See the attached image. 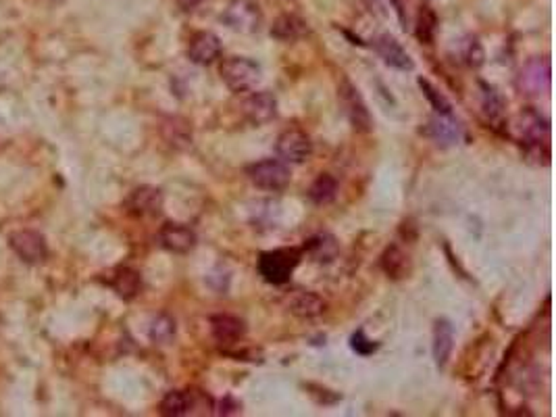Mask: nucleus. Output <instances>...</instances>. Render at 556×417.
Returning <instances> with one entry per match:
<instances>
[{"label": "nucleus", "mask_w": 556, "mask_h": 417, "mask_svg": "<svg viewBox=\"0 0 556 417\" xmlns=\"http://www.w3.org/2000/svg\"><path fill=\"white\" fill-rule=\"evenodd\" d=\"M288 309L296 318L310 320V318H317L325 311V300L310 290H296L288 296Z\"/></svg>", "instance_id": "nucleus-18"}, {"label": "nucleus", "mask_w": 556, "mask_h": 417, "mask_svg": "<svg viewBox=\"0 0 556 417\" xmlns=\"http://www.w3.org/2000/svg\"><path fill=\"white\" fill-rule=\"evenodd\" d=\"M211 334L221 347H234L246 336V323L227 313H219L211 318Z\"/></svg>", "instance_id": "nucleus-15"}, {"label": "nucleus", "mask_w": 556, "mask_h": 417, "mask_svg": "<svg viewBox=\"0 0 556 417\" xmlns=\"http://www.w3.org/2000/svg\"><path fill=\"white\" fill-rule=\"evenodd\" d=\"M381 269L388 278L402 280L410 274V257L406 251H402L398 244H390L386 253L381 255Z\"/></svg>", "instance_id": "nucleus-20"}, {"label": "nucleus", "mask_w": 556, "mask_h": 417, "mask_svg": "<svg viewBox=\"0 0 556 417\" xmlns=\"http://www.w3.org/2000/svg\"><path fill=\"white\" fill-rule=\"evenodd\" d=\"M433 33H435V15H433V11L425 6L417 17V36H419L421 42L432 44Z\"/></svg>", "instance_id": "nucleus-27"}, {"label": "nucleus", "mask_w": 556, "mask_h": 417, "mask_svg": "<svg viewBox=\"0 0 556 417\" xmlns=\"http://www.w3.org/2000/svg\"><path fill=\"white\" fill-rule=\"evenodd\" d=\"M419 86H421V90H423V94L427 97V100L432 102L433 111L435 113H452V107H450V102L446 100V98L442 97L435 88H433L432 84L427 82V80H419Z\"/></svg>", "instance_id": "nucleus-29"}, {"label": "nucleus", "mask_w": 556, "mask_h": 417, "mask_svg": "<svg viewBox=\"0 0 556 417\" xmlns=\"http://www.w3.org/2000/svg\"><path fill=\"white\" fill-rule=\"evenodd\" d=\"M175 332H178L175 320L167 313L156 315L151 323V340L155 345H169L175 338Z\"/></svg>", "instance_id": "nucleus-25"}, {"label": "nucleus", "mask_w": 556, "mask_h": 417, "mask_svg": "<svg viewBox=\"0 0 556 417\" xmlns=\"http://www.w3.org/2000/svg\"><path fill=\"white\" fill-rule=\"evenodd\" d=\"M350 349L356 354H361V357H369V354H373L379 349V342L367 338L365 330H356V332L350 336Z\"/></svg>", "instance_id": "nucleus-28"}, {"label": "nucleus", "mask_w": 556, "mask_h": 417, "mask_svg": "<svg viewBox=\"0 0 556 417\" xmlns=\"http://www.w3.org/2000/svg\"><path fill=\"white\" fill-rule=\"evenodd\" d=\"M111 286L115 288V292L125 298V300H131L133 296H138V292L142 288V278L136 269L131 267H119L111 280Z\"/></svg>", "instance_id": "nucleus-21"}, {"label": "nucleus", "mask_w": 556, "mask_h": 417, "mask_svg": "<svg viewBox=\"0 0 556 417\" xmlns=\"http://www.w3.org/2000/svg\"><path fill=\"white\" fill-rule=\"evenodd\" d=\"M300 255L302 251L298 249H278V251L263 253L258 259V271L265 278V282L281 286L290 282L294 269L300 263Z\"/></svg>", "instance_id": "nucleus-1"}, {"label": "nucleus", "mask_w": 556, "mask_h": 417, "mask_svg": "<svg viewBox=\"0 0 556 417\" xmlns=\"http://www.w3.org/2000/svg\"><path fill=\"white\" fill-rule=\"evenodd\" d=\"M221 55V40L213 32H198L192 36L187 57L196 65H211Z\"/></svg>", "instance_id": "nucleus-16"}, {"label": "nucleus", "mask_w": 556, "mask_h": 417, "mask_svg": "<svg viewBox=\"0 0 556 417\" xmlns=\"http://www.w3.org/2000/svg\"><path fill=\"white\" fill-rule=\"evenodd\" d=\"M209 399H205L202 392L198 390H171L167 396L160 401V416L167 417H182L198 413L196 409Z\"/></svg>", "instance_id": "nucleus-11"}, {"label": "nucleus", "mask_w": 556, "mask_h": 417, "mask_svg": "<svg viewBox=\"0 0 556 417\" xmlns=\"http://www.w3.org/2000/svg\"><path fill=\"white\" fill-rule=\"evenodd\" d=\"M305 251H309L310 257L315 259V261H319V263H329L332 259L338 255V242L329 234H319V236L307 240Z\"/></svg>", "instance_id": "nucleus-23"}, {"label": "nucleus", "mask_w": 556, "mask_h": 417, "mask_svg": "<svg viewBox=\"0 0 556 417\" xmlns=\"http://www.w3.org/2000/svg\"><path fill=\"white\" fill-rule=\"evenodd\" d=\"M375 50L377 55L383 59V63L394 67V69H400V71H410L415 63L413 59L408 57V53L402 48V44L390 33H383L375 40Z\"/></svg>", "instance_id": "nucleus-17"}, {"label": "nucleus", "mask_w": 556, "mask_h": 417, "mask_svg": "<svg viewBox=\"0 0 556 417\" xmlns=\"http://www.w3.org/2000/svg\"><path fill=\"white\" fill-rule=\"evenodd\" d=\"M484 88V100H481V107H484V113L490 121H500L502 119V113H504V100L502 97L496 92L492 86H486L481 84Z\"/></svg>", "instance_id": "nucleus-26"}, {"label": "nucleus", "mask_w": 556, "mask_h": 417, "mask_svg": "<svg viewBox=\"0 0 556 417\" xmlns=\"http://www.w3.org/2000/svg\"><path fill=\"white\" fill-rule=\"evenodd\" d=\"M519 88L529 94L538 97L550 88V63L548 59H531L519 73Z\"/></svg>", "instance_id": "nucleus-12"}, {"label": "nucleus", "mask_w": 556, "mask_h": 417, "mask_svg": "<svg viewBox=\"0 0 556 417\" xmlns=\"http://www.w3.org/2000/svg\"><path fill=\"white\" fill-rule=\"evenodd\" d=\"M338 194V182L329 173H321L309 188V198L315 205H327L336 198Z\"/></svg>", "instance_id": "nucleus-24"}, {"label": "nucleus", "mask_w": 556, "mask_h": 417, "mask_svg": "<svg viewBox=\"0 0 556 417\" xmlns=\"http://www.w3.org/2000/svg\"><path fill=\"white\" fill-rule=\"evenodd\" d=\"M515 129L519 131L521 142H525L529 148H535V151H542V146L548 148L550 128H548V121L540 113H535V111L519 113L515 119Z\"/></svg>", "instance_id": "nucleus-7"}, {"label": "nucleus", "mask_w": 556, "mask_h": 417, "mask_svg": "<svg viewBox=\"0 0 556 417\" xmlns=\"http://www.w3.org/2000/svg\"><path fill=\"white\" fill-rule=\"evenodd\" d=\"M338 100H340L342 111H344V115H346V119L350 121L352 128L356 131H363V134L373 129V117H371L369 109L361 97L359 88L352 82H348V80L342 82L340 88H338Z\"/></svg>", "instance_id": "nucleus-4"}, {"label": "nucleus", "mask_w": 556, "mask_h": 417, "mask_svg": "<svg viewBox=\"0 0 556 417\" xmlns=\"http://www.w3.org/2000/svg\"><path fill=\"white\" fill-rule=\"evenodd\" d=\"M423 134L442 146H450L461 140L463 128L452 113H435L427 121V126L423 128Z\"/></svg>", "instance_id": "nucleus-13"}, {"label": "nucleus", "mask_w": 556, "mask_h": 417, "mask_svg": "<svg viewBox=\"0 0 556 417\" xmlns=\"http://www.w3.org/2000/svg\"><path fill=\"white\" fill-rule=\"evenodd\" d=\"M454 349V327L448 320H437L433 323V359L437 367H444Z\"/></svg>", "instance_id": "nucleus-19"}, {"label": "nucleus", "mask_w": 556, "mask_h": 417, "mask_svg": "<svg viewBox=\"0 0 556 417\" xmlns=\"http://www.w3.org/2000/svg\"><path fill=\"white\" fill-rule=\"evenodd\" d=\"M307 30L309 28H307V23L300 17H296V15H281L278 21L273 23V28H271V36L281 40V42H294L300 36H305Z\"/></svg>", "instance_id": "nucleus-22"}, {"label": "nucleus", "mask_w": 556, "mask_h": 417, "mask_svg": "<svg viewBox=\"0 0 556 417\" xmlns=\"http://www.w3.org/2000/svg\"><path fill=\"white\" fill-rule=\"evenodd\" d=\"M9 242H11V249L17 253V257L21 259L23 263L38 265V263H42L44 259L48 257L46 240H44V236L40 232H33V229L15 232Z\"/></svg>", "instance_id": "nucleus-8"}, {"label": "nucleus", "mask_w": 556, "mask_h": 417, "mask_svg": "<svg viewBox=\"0 0 556 417\" xmlns=\"http://www.w3.org/2000/svg\"><path fill=\"white\" fill-rule=\"evenodd\" d=\"M125 209L136 217H155L163 209V193L155 186H140L127 196Z\"/></svg>", "instance_id": "nucleus-14"}, {"label": "nucleus", "mask_w": 556, "mask_h": 417, "mask_svg": "<svg viewBox=\"0 0 556 417\" xmlns=\"http://www.w3.org/2000/svg\"><path fill=\"white\" fill-rule=\"evenodd\" d=\"M248 180L267 193H279L290 184V167L279 159H265L250 165L246 169Z\"/></svg>", "instance_id": "nucleus-3"}, {"label": "nucleus", "mask_w": 556, "mask_h": 417, "mask_svg": "<svg viewBox=\"0 0 556 417\" xmlns=\"http://www.w3.org/2000/svg\"><path fill=\"white\" fill-rule=\"evenodd\" d=\"M223 23L234 30V32L240 33H252L261 30V23H263V15L258 11V6L250 0H234L225 13H223Z\"/></svg>", "instance_id": "nucleus-5"}, {"label": "nucleus", "mask_w": 556, "mask_h": 417, "mask_svg": "<svg viewBox=\"0 0 556 417\" xmlns=\"http://www.w3.org/2000/svg\"><path fill=\"white\" fill-rule=\"evenodd\" d=\"M240 411H242V405L236 403L231 396H227V399H223V401L219 403V409H217L215 413H219V416H236V413H240Z\"/></svg>", "instance_id": "nucleus-30"}, {"label": "nucleus", "mask_w": 556, "mask_h": 417, "mask_svg": "<svg viewBox=\"0 0 556 417\" xmlns=\"http://www.w3.org/2000/svg\"><path fill=\"white\" fill-rule=\"evenodd\" d=\"M276 153L285 165H302L312 155V142L300 129H285L278 138Z\"/></svg>", "instance_id": "nucleus-6"}, {"label": "nucleus", "mask_w": 556, "mask_h": 417, "mask_svg": "<svg viewBox=\"0 0 556 417\" xmlns=\"http://www.w3.org/2000/svg\"><path fill=\"white\" fill-rule=\"evenodd\" d=\"M221 80L231 92H246L261 82V65L246 57H229L219 67Z\"/></svg>", "instance_id": "nucleus-2"}, {"label": "nucleus", "mask_w": 556, "mask_h": 417, "mask_svg": "<svg viewBox=\"0 0 556 417\" xmlns=\"http://www.w3.org/2000/svg\"><path fill=\"white\" fill-rule=\"evenodd\" d=\"M242 115L252 126H265L278 117V98L271 92H252L242 100Z\"/></svg>", "instance_id": "nucleus-9"}, {"label": "nucleus", "mask_w": 556, "mask_h": 417, "mask_svg": "<svg viewBox=\"0 0 556 417\" xmlns=\"http://www.w3.org/2000/svg\"><path fill=\"white\" fill-rule=\"evenodd\" d=\"M196 232L185 224L167 222L158 232V242L165 251L175 255H187L196 247Z\"/></svg>", "instance_id": "nucleus-10"}]
</instances>
